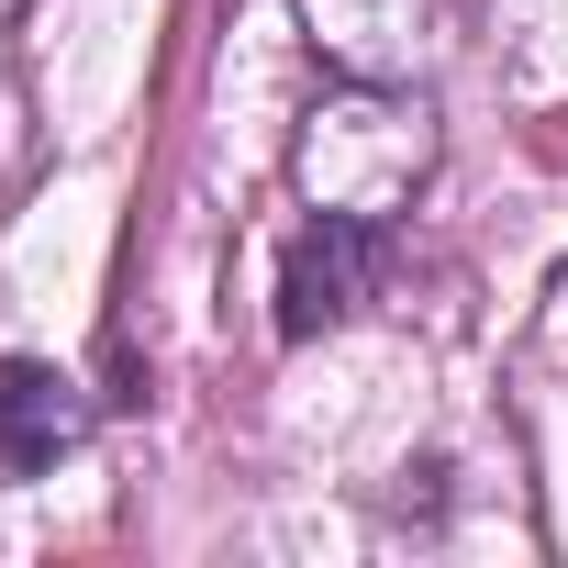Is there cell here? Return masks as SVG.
<instances>
[{
	"mask_svg": "<svg viewBox=\"0 0 568 568\" xmlns=\"http://www.w3.org/2000/svg\"><path fill=\"white\" fill-rule=\"evenodd\" d=\"M90 435V390L45 357H0V479H45L57 457H79Z\"/></svg>",
	"mask_w": 568,
	"mask_h": 568,
	"instance_id": "obj_3",
	"label": "cell"
},
{
	"mask_svg": "<svg viewBox=\"0 0 568 568\" xmlns=\"http://www.w3.org/2000/svg\"><path fill=\"white\" fill-rule=\"evenodd\" d=\"M435 179V101L402 79H335L302 134H291V190L302 212H346V223H402L413 190Z\"/></svg>",
	"mask_w": 568,
	"mask_h": 568,
	"instance_id": "obj_1",
	"label": "cell"
},
{
	"mask_svg": "<svg viewBox=\"0 0 568 568\" xmlns=\"http://www.w3.org/2000/svg\"><path fill=\"white\" fill-rule=\"evenodd\" d=\"M379 291V223H346V212H313L278 256V335H335L357 324V302Z\"/></svg>",
	"mask_w": 568,
	"mask_h": 568,
	"instance_id": "obj_2",
	"label": "cell"
},
{
	"mask_svg": "<svg viewBox=\"0 0 568 568\" xmlns=\"http://www.w3.org/2000/svg\"><path fill=\"white\" fill-rule=\"evenodd\" d=\"M12 12H23V0H0V23H12Z\"/></svg>",
	"mask_w": 568,
	"mask_h": 568,
	"instance_id": "obj_4",
	"label": "cell"
}]
</instances>
